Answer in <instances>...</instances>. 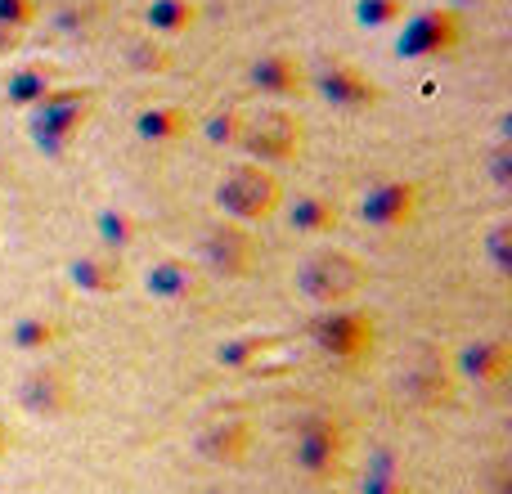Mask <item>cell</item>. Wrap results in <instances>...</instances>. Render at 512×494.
<instances>
[{"label":"cell","mask_w":512,"mask_h":494,"mask_svg":"<svg viewBox=\"0 0 512 494\" xmlns=\"http://www.w3.org/2000/svg\"><path fill=\"white\" fill-rule=\"evenodd\" d=\"M364 283H369V265L355 252H346V247H324V252L306 256L297 270L301 297H310L315 306H328V310H337L346 297H355Z\"/></svg>","instance_id":"6da1fadb"},{"label":"cell","mask_w":512,"mask_h":494,"mask_svg":"<svg viewBox=\"0 0 512 494\" xmlns=\"http://www.w3.org/2000/svg\"><path fill=\"white\" fill-rule=\"evenodd\" d=\"M279 198H283L279 180H274L261 162H252V167H234L230 176L221 180V189H216L221 212H230L234 221H265V216L279 207Z\"/></svg>","instance_id":"7a4b0ae2"},{"label":"cell","mask_w":512,"mask_h":494,"mask_svg":"<svg viewBox=\"0 0 512 494\" xmlns=\"http://www.w3.org/2000/svg\"><path fill=\"white\" fill-rule=\"evenodd\" d=\"M239 144L252 153L256 162H288L301 149V122L288 108H261L256 117L239 122Z\"/></svg>","instance_id":"3957f363"},{"label":"cell","mask_w":512,"mask_h":494,"mask_svg":"<svg viewBox=\"0 0 512 494\" xmlns=\"http://www.w3.org/2000/svg\"><path fill=\"white\" fill-rule=\"evenodd\" d=\"M292 463H297L310 481L337 477L346 463V432L337 423H328V418H310L297 432V441H292Z\"/></svg>","instance_id":"277c9868"},{"label":"cell","mask_w":512,"mask_h":494,"mask_svg":"<svg viewBox=\"0 0 512 494\" xmlns=\"http://www.w3.org/2000/svg\"><path fill=\"white\" fill-rule=\"evenodd\" d=\"M310 337H315L328 355L355 364V360H364V355H369V346H373V319L360 315V310H333V315L315 319Z\"/></svg>","instance_id":"5b68a950"},{"label":"cell","mask_w":512,"mask_h":494,"mask_svg":"<svg viewBox=\"0 0 512 494\" xmlns=\"http://www.w3.org/2000/svg\"><path fill=\"white\" fill-rule=\"evenodd\" d=\"M18 405H23L32 418H45V423H50V418H63L72 409L68 373L54 369V364H36V369L18 382Z\"/></svg>","instance_id":"8992f818"},{"label":"cell","mask_w":512,"mask_h":494,"mask_svg":"<svg viewBox=\"0 0 512 494\" xmlns=\"http://www.w3.org/2000/svg\"><path fill=\"white\" fill-rule=\"evenodd\" d=\"M194 454L212 468H239L252 454V427L243 418H221V423H207L194 436Z\"/></svg>","instance_id":"52a82bcc"},{"label":"cell","mask_w":512,"mask_h":494,"mask_svg":"<svg viewBox=\"0 0 512 494\" xmlns=\"http://www.w3.org/2000/svg\"><path fill=\"white\" fill-rule=\"evenodd\" d=\"M198 247H203L207 265H212L216 274H225V279H243V274L256 265V243L239 230V225H216V230L203 234Z\"/></svg>","instance_id":"ba28073f"},{"label":"cell","mask_w":512,"mask_h":494,"mask_svg":"<svg viewBox=\"0 0 512 494\" xmlns=\"http://www.w3.org/2000/svg\"><path fill=\"white\" fill-rule=\"evenodd\" d=\"M418 212V189L405 185V180H387V185H378L369 198H364V221L373 225H405L409 216Z\"/></svg>","instance_id":"9c48e42d"},{"label":"cell","mask_w":512,"mask_h":494,"mask_svg":"<svg viewBox=\"0 0 512 494\" xmlns=\"http://www.w3.org/2000/svg\"><path fill=\"white\" fill-rule=\"evenodd\" d=\"M126 279L122 261H117L113 252H86L72 261V283H77L81 292H95V297H108V292H117Z\"/></svg>","instance_id":"30bf717a"},{"label":"cell","mask_w":512,"mask_h":494,"mask_svg":"<svg viewBox=\"0 0 512 494\" xmlns=\"http://www.w3.org/2000/svg\"><path fill=\"white\" fill-rule=\"evenodd\" d=\"M508 342H472L468 351L459 355V369L468 373L472 382H481V387H495V382L508 378Z\"/></svg>","instance_id":"8fae6325"},{"label":"cell","mask_w":512,"mask_h":494,"mask_svg":"<svg viewBox=\"0 0 512 494\" xmlns=\"http://www.w3.org/2000/svg\"><path fill=\"white\" fill-rule=\"evenodd\" d=\"M144 288H149L153 297L180 301V297H194L198 292V274L189 270V261H158L149 274H144Z\"/></svg>","instance_id":"7c38bea8"},{"label":"cell","mask_w":512,"mask_h":494,"mask_svg":"<svg viewBox=\"0 0 512 494\" xmlns=\"http://www.w3.org/2000/svg\"><path fill=\"white\" fill-rule=\"evenodd\" d=\"M14 346L18 351H27V355H45V351H54L59 346V337H63V328H59V319H50V315H27V319H18L14 324Z\"/></svg>","instance_id":"4fadbf2b"},{"label":"cell","mask_w":512,"mask_h":494,"mask_svg":"<svg viewBox=\"0 0 512 494\" xmlns=\"http://www.w3.org/2000/svg\"><path fill=\"white\" fill-rule=\"evenodd\" d=\"M337 225V207L328 198H301L292 207V230H306V234H324Z\"/></svg>","instance_id":"5bb4252c"},{"label":"cell","mask_w":512,"mask_h":494,"mask_svg":"<svg viewBox=\"0 0 512 494\" xmlns=\"http://www.w3.org/2000/svg\"><path fill=\"white\" fill-rule=\"evenodd\" d=\"M265 346H270V342H265V337H248V342H225L221 351H216V360H221V364H230V369H243V364H252L256 355L265 351Z\"/></svg>","instance_id":"9a60e30c"},{"label":"cell","mask_w":512,"mask_h":494,"mask_svg":"<svg viewBox=\"0 0 512 494\" xmlns=\"http://www.w3.org/2000/svg\"><path fill=\"white\" fill-rule=\"evenodd\" d=\"M364 494H405V486H400L396 468H369V477H364Z\"/></svg>","instance_id":"2e32d148"},{"label":"cell","mask_w":512,"mask_h":494,"mask_svg":"<svg viewBox=\"0 0 512 494\" xmlns=\"http://www.w3.org/2000/svg\"><path fill=\"white\" fill-rule=\"evenodd\" d=\"M140 126H144V135H153V140H171V135L180 131V117L176 113H144Z\"/></svg>","instance_id":"e0dca14e"},{"label":"cell","mask_w":512,"mask_h":494,"mask_svg":"<svg viewBox=\"0 0 512 494\" xmlns=\"http://www.w3.org/2000/svg\"><path fill=\"white\" fill-rule=\"evenodd\" d=\"M9 445H14V436H9V427H5V423H0V454H5V450H9Z\"/></svg>","instance_id":"ac0fdd59"},{"label":"cell","mask_w":512,"mask_h":494,"mask_svg":"<svg viewBox=\"0 0 512 494\" xmlns=\"http://www.w3.org/2000/svg\"><path fill=\"white\" fill-rule=\"evenodd\" d=\"M0 494H5V490H0Z\"/></svg>","instance_id":"d6986e66"}]
</instances>
